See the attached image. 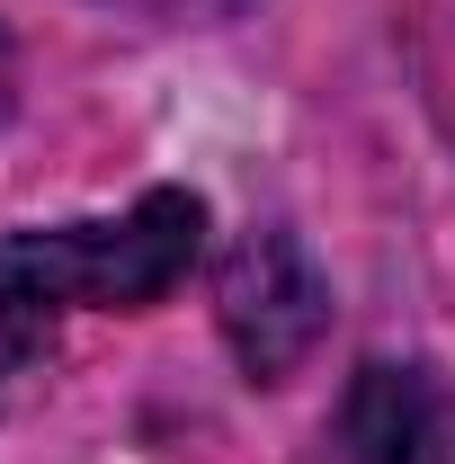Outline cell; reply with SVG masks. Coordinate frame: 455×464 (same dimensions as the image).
<instances>
[{"label":"cell","instance_id":"cell-3","mask_svg":"<svg viewBox=\"0 0 455 464\" xmlns=\"http://www.w3.org/2000/svg\"><path fill=\"white\" fill-rule=\"evenodd\" d=\"M340 447L348 464H455V384L429 366H357L340 402Z\"/></svg>","mask_w":455,"mask_h":464},{"label":"cell","instance_id":"cell-1","mask_svg":"<svg viewBox=\"0 0 455 464\" xmlns=\"http://www.w3.org/2000/svg\"><path fill=\"white\" fill-rule=\"evenodd\" d=\"M206 250L197 188H143L125 215L0 232V384L27 375L72 313H152Z\"/></svg>","mask_w":455,"mask_h":464},{"label":"cell","instance_id":"cell-2","mask_svg":"<svg viewBox=\"0 0 455 464\" xmlns=\"http://www.w3.org/2000/svg\"><path fill=\"white\" fill-rule=\"evenodd\" d=\"M215 322H224L250 384H286L313 357V340L331 331V286H322V268L304 259V241L286 224L241 232L232 259L215 268Z\"/></svg>","mask_w":455,"mask_h":464}]
</instances>
